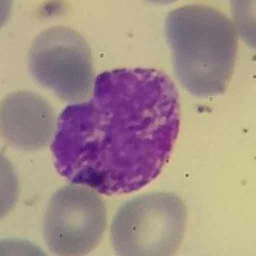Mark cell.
Returning <instances> with one entry per match:
<instances>
[{
	"label": "cell",
	"instance_id": "5",
	"mask_svg": "<svg viewBox=\"0 0 256 256\" xmlns=\"http://www.w3.org/2000/svg\"><path fill=\"white\" fill-rule=\"evenodd\" d=\"M106 230L100 194L84 184L63 186L52 196L44 216V238L54 255H88Z\"/></svg>",
	"mask_w": 256,
	"mask_h": 256
},
{
	"label": "cell",
	"instance_id": "2",
	"mask_svg": "<svg viewBox=\"0 0 256 256\" xmlns=\"http://www.w3.org/2000/svg\"><path fill=\"white\" fill-rule=\"evenodd\" d=\"M173 70L190 95L209 99L227 90L238 50L234 24L206 4H188L166 16Z\"/></svg>",
	"mask_w": 256,
	"mask_h": 256
},
{
	"label": "cell",
	"instance_id": "1",
	"mask_svg": "<svg viewBox=\"0 0 256 256\" xmlns=\"http://www.w3.org/2000/svg\"><path fill=\"white\" fill-rule=\"evenodd\" d=\"M172 78L155 68L100 73L92 96L58 118L52 154L59 174L104 195L136 192L162 173L180 134Z\"/></svg>",
	"mask_w": 256,
	"mask_h": 256
},
{
	"label": "cell",
	"instance_id": "4",
	"mask_svg": "<svg viewBox=\"0 0 256 256\" xmlns=\"http://www.w3.org/2000/svg\"><path fill=\"white\" fill-rule=\"evenodd\" d=\"M28 68L36 82L64 102L90 98L95 72L88 41L76 30L52 26L36 36L30 49Z\"/></svg>",
	"mask_w": 256,
	"mask_h": 256
},
{
	"label": "cell",
	"instance_id": "3",
	"mask_svg": "<svg viewBox=\"0 0 256 256\" xmlns=\"http://www.w3.org/2000/svg\"><path fill=\"white\" fill-rule=\"evenodd\" d=\"M187 208L170 192L145 194L122 205L112 222V244L116 255H173L184 240Z\"/></svg>",
	"mask_w": 256,
	"mask_h": 256
},
{
	"label": "cell",
	"instance_id": "6",
	"mask_svg": "<svg viewBox=\"0 0 256 256\" xmlns=\"http://www.w3.org/2000/svg\"><path fill=\"white\" fill-rule=\"evenodd\" d=\"M56 123L50 102L36 92L16 91L2 102V137L20 152L44 150L54 140Z\"/></svg>",
	"mask_w": 256,
	"mask_h": 256
}]
</instances>
